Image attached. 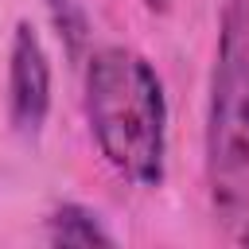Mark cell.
<instances>
[{"mask_svg": "<svg viewBox=\"0 0 249 249\" xmlns=\"http://www.w3.org/2000/svg\"><path fill=\"white\" fill-rule=\"evenodd\" d=\"M82 113L97 156L117 179L140 191L163 187L171 109L163 78L140 51L105 43L86 54Z\"/></svg>", "mask_w": 249, "mask_h": 249, "instance_id": "6da1fadb", "label": "cell"}, {"mask_svg": "<svg viewBox=\"0 0 249 249\" xmlns=\"http://www.w3.org/2000/svg\"><path fill=\"white\" fill-rule=\"evenodd\" d=\"M202 179L218 233L249 245V0H222L202 105Z\"/></svg>", "mask_w": 249, "mask_h": 249, "instance_id": "7a4b0ae2", "label": "cell"}, {"mask_svg": "<svg viewBox=\"0 0 249 249\" xmlns=\"http://www.w3.org/2000/svg\"><path fill=\"white\" fill-rule=\"evenodd\" d=\"M51 101H54V78L43 35L35 31L31 19H16L8 39V78H4V105L12 132L35 144L47 128Z\"/></svg>", "mask_w": 249, "mask_h": 249, "instance_id": "3957f363", "label": "cell"}, {"mask_svg": "<svg viewBox=\"0 0 249 249\" xmlns=\"http://www.w3.org/2000/svg\"><path fill=\"white\" fill-rule=\"evenodd\" d=\"M43 241L51 245H117V233L105 226V218L78 202V198H62L43 214Z\"/></svg>", "mask_w": 249, "mask_h": 249, "instance_id": "277c9868", "label": "cell"}, {"mask_svg": "<svg viewBox=\"0 0 249 249\" xmlns=\"http://www.w3.org/2000/svg\"><path fill=\"white\" fill-rule=\"evenodd\" d=\"M47 4V16L62 39V51L70 58H82L86 62V47H89V12H86V0H43Z\"/></svg>", "mask_w": 249, "mask_h": 249, "instance_id": "5b68a950", "label": "cell"}, {"mask_svg": "<svg viewBox=\"0 0 249 249\" xmlns=\"http://www.w3.org/2000/svg\"><path fill=\"white\" fill-rule=\"evenodd\" d=\"M140 4H144L152 16H167V12H175V8H179V0H140Z\"/></svg>", "mask_w": 249, "mask_h": 249, "instance_id": "8992f818", "label": "cell"}]
</instances>
